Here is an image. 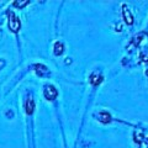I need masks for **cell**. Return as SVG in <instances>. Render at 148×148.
<instances>
[{
    "label": "cell",
    "mask_w": 148,
    "mask_h": 148,
    "mask_svg": "<svg viewBox=\"0 0 148 148\" xmlns=\"http://www.w3.org/2000/svg\"><path fill=\"white\" fill-rule=\"evenodd\" d=\"M20 27H21L20 18H18L14 12H10L9 14V29L16 34V32L20 30Z\"/></svg>",
    "instance_id": "obj_1"
},
{
    "label": "cell",
    "mask_w": 148,
    "mask_h": 148,
    "mask_svg": "<svg viewBox=\"0 0 148 148\" xmlns=\"http://www.w3.org/2000/svg\"><path fill=\"white\" fill-rule=\"evenodd\" d=\"M43 94H45V96H46V99H47V100H53V99L57 98L58 91H57V89H56L53 85H48V86L45 88Z\"/></svg>",
    "instance_id": "obj_2"
},
{
    "label": "cell",
    "mask_w": 148,
    "mask_h": 148,
    "mask_svg": "<svg viewBox=\"0 0 148 148\" xmlns=\"http://www.w3.org/2000/svg\"><path fill=\"white\" fill-rule=\"evenodd\" d=\"M89 80H90V83L92 85H98V84H100V83H101V80H103V77H100L96 73H94V74H91V75H90Z\"/></svg>",
    "instance_id": "obj_3"
},
{
    "label": "cell",
    "mask_w": 148,
    "mask_h": 148,
    "mask_svg": "<svg viewBox=\"0 0 148 148\" xmlns=\"http://www.w3.org/2000/svg\"><path fill=\"white\" fill-rule=\"evenodd\" d=\"M34 109H35V103H34V100L30 98L26 103V112L29 115H31L32 112H34Z\"/></svg>",
    "instance_id": "obj_4"
},
{
    "label": "cell",
    "mask_w": 148,
    "mask_h": 148,
    "mask_svg": "<svg viewBox=\"0 0 148 148\" xmlns=\"http://www.w3.org/2000/svg\"><path fill=\"white\" fill-rule=\"evenodd\" d=\"M98 119H99V121H100V122L108 123V122L110 121V115H109L108 112H101L99 116H98Z\"/></svg>",
    "instance_id": "obj_5"
},
{
    "label": "cell",
    "mask_w": 148,
    "mask_h": 148,
    "mask_svg": "<svg viewBox=\"0 0 148 148\" xmlns=\"http://www.w3.org/2000/svg\"><path fill=\"white\" fill-rule=\"evenodd\" d=\"M62 52H63V45L61 42H56L54 43V53L59 56V54H62Z\"/></svg>",
    "instance_id": "obj_6"
}]
</instances>
